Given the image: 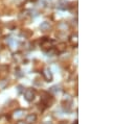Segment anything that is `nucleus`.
Listing matches in <instances>:
<instances>
[{
  "instance_id": "1",
  "label": "nucleus",
  "mask_w": 135,
  "mask_h": 124,
  "mask_svg": "<svg viewBox=\"0 0 135 124\" xmlns=\"http://www.w3.org/2000/svg\"><path fill=\"white\" fill-rule=\"evenodd\" d=\"M23 93H24V98H25V100H26V101L30 102V101H33V100L35 99L36 92H35L33 89H26Z\"/></svg>"
},
{
  "instance_id": "2",
  "label": "nucleus",
  "mask_w": 135,
  "mask_h": 124,
  "mask_svg": "<svg viewBox=\"0 0 135 124\" xmlns=\"http://www.w3.org/2000/svg\"><path fill=\"white\" fill-rule=\"evenodd\" d=\"M41 102L45 106H50V104L53 102V98L48 93H43V97L41 98Z\"/></svg>"
},
{
  "instance_id": "3",
  "label": "nucleus",
  "mask_w": 135,
  "mask_h": 124,
  "mask_svg": "<svg viewBox=\"0 0 135 124\" xmlns=\"http://www.w3.org/2000/svg\"><path fill=\"white\" fill-rule=\"evenodd\" d=\"M43 76H44L46 81H51L52 80V73H51V71L49 69H46V70L43 71Z\"/></svg>"
},
{
  "instance_id": "4",
  "label": "nucleus",
  "mask_w": 135,
  "mask_h": 124,
  "mask_svg": "<svg viewBox=\"0 0 135 124\" xmlns=\"http://www.w3.org/2000/svg\"><path fill=\"white\" fill-rule=\"evenodd\" d=\"M24 115H25V111H24V109H22V108L16 109V111L14 112V117H15V118H17V119L24 117Z\"/></svg>"
},
{
  "instance_id": "5",
  "label": "nucleus",
  "mask_w": 135,
  "mask_h": 124,
  "mask_svg": "<svg viewBox=\"0 0 135 124\" xmlns=\"http://www.w3.org/2000/svg\"><path fill=\"white\" fill-rule=\"evenodd\" d=\"M36 121H37V115H35V114H29V115L26 117V123H27V124L35 123Z\"/></svg>"
},
{
  "instance_id": "6",
  "label": "nucleus",
  "mask_w": 135,
  "mask_h": 124,
  "mask_svg": "<svg viewBox=\"0 0 135 124\" xmlns=\"http://www.w3.org/2000/svg\"><path fill=\"white\" fill-rule=\"evenodd\" d=\"M52 44V41H49L47 38H44L43 39V41H42V43H41V45H42V47H47V48H50V45Z\"/></svg>"
},
{
  "instance_id": "7",
  "label": "nucleus",
  "mask_w": 135,
  "mask_h": 124,
  "mask_svg": "<svg viewBox=\"0 0 135 124\" xmlns=\"http://www.w3.org/2000/svg\"><path fill=\"white\" fill-rule=\"evenodd\" d=\"M49 28H50V25H49V23H48V22H43V23L40 25V29H41V30H43V31L48 30Z\"/></svg>"
},
{
  "instance_id": "8",
  "label": "nucleus",
  "mask_w": 135,
  "mask_h": 124,
  "mask_svg": "<svg viewBox=\"0 0 135 124\" xmlns=\"http://www.w3.org/2000/svg\"><path fill=\"white\" fill-rule=\"evenodd\" d=\"M51 93H53V94H57V93H59L60 91H61V89H60V87H58V86H54V87H52V88H50V90H49Z\"/></svg>"
},
{
  "instance_id": "9",
  "label": "nucleus",
  "mask_w": 135,
  "mask_h": 124,
  "mask_svg": "<svg viewBox=\"0 0 135 124\" xmlns=\"http://www.w3.org/2000/svg\"><path fill=\"white\" fill-rule=\"evenodd\" d=\"M8 85V81L7 80H0V89H4Z\"/></svg>"
},
{
  "instance_id": "10",
  "label": "nucleus",
  "mask_w": 135,
  "mask_h": 124,
  "mask_svg": "<svg viewBox=\"0 0 135 124\" xmlns=\"http://www.w3.org/2000/svg\"><path fill=\"white\" fill-rule=\"evenodd\" d=\"M71 42L75 44L76 43V45L78 44V36L77 35H73V36H71Z\"/></svg>"
},
{
  "instance_id": "11",
  "label": "nucleus",
  "mask_w": 135,
  "mask_h": 124,
  "mask_svg": "<svg viewBox=\"0 0 135 124\" xmlns=\"http://www.w3.org/2000/svg\"><path fill=\"white\" fill-rule=\"evenodd\" d=\"M17 91H18V93H19V94H21L22 92H24V87H23V86H21V85H19V86L17 87Z\"/></svg>"
},
{
  "instance_id": "12",
  "label": "nucleus",
  "mask_w": 135,
  "mask_h": 124,
  "mask_svg": "<svg viewBox=\"0 0 135 124\" xmlns=\"http://www.w3.org/2000/svg\"><path fill=\"white\" fill-rule=\"evenodd\" d=\"M15 75L17 77H21V76H23V73H21V70L20 69H17V72H15Z\"/></svg>"
},
{
  "instance_id": "13",
  "label": "nucleus",
  "mask_w": 135,
  "mask_h": 124,
  "mask_svg": "<svg viewBox=\"0 0 135 124\" xmlns=\"http://www.w3.org/2000/svg\"><path fill=\"white\" fill-rule=\"evenodd\" d=\"M18 124H27L26 122H23V121H20V122H18Z\"/></svg>"
},
{
  "instance_id": "14",
  "label": "nucleus",
  "mask_w": 135,
  "mask_h": 124,
  "mask_svg": "<svg viewBox=\"0 0 135 124\" xmlns=\"http://www.w3.org/2000/svg\"><path fill=\"white\" fill-rule=\"evenodd\" d=\"M43 124H52L51 122H43Z\"/></svg>"
}]
</instances>
